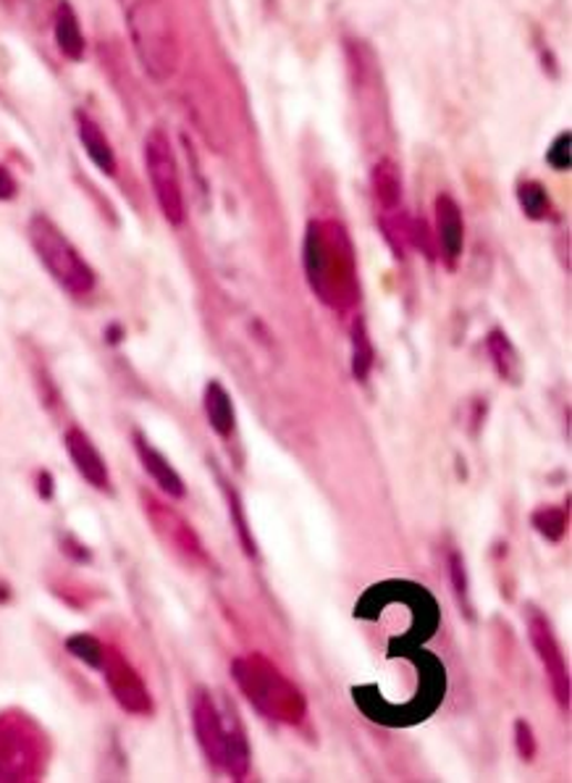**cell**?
I'll list each match as a JSON object with an SVG mask.
<instances>
[{
    "instance_id": "1",
    "label": "cell",
    "mask_w": 572,
    "mask_h": 783,
    "mask_svg": "<svg viewBox=\"0 0 572 783\" xmlns=\"http://www.w3.org/2000/svg\"><path fill=\"white\" fill-rule=\"evenodd\" d=\"M305 271L313 292L329 308H350L357 300L355 250L336 221H313L305 235Z\"/></svg>"
},
{
    "instance_id": "2",
    "label": "cell",
    "mask_w": 572,
    "mask_h": 783,
    "mask_svg": "<svg viewBox=\"0 0 572 783\" xmlns=\"http://www.w3.org/2000/svg\"><path fill=\"white\" fill-rule=\"evenodd\" d=\"M193 725L197 744L216 771H226L235 781H242L250 771V746L235 708H218L210 691H197L193 697Z\"/></svg>"
},
{
    "instance_id": "3",
    "label": "cell",
    "mask_w": 572,
    "mask_h": 783,
    "mask_svg": "<svg viewBox=\"0 0 572 783\" xmlns=\"http://www.w3.org/2000/svg\"><path fill=\"white\" fill-rule=\"evenodd\" d=\"M129 40L143 72L155 82H168L181 61L179 34L164 0H134L126 11Z\"/></svg>"
},
{
    "instance_id": "4",
    "label": "cell",
    "mask_w": 572,
    "mask_h": 783,
    "mask_svg": "<svg viewBox=\"0 0 572 783\" xmlns=\"http://www.w3.org/2000/svg\"><path fill=\"white\" fill-rule=\"evenodd\" d=\"M27 231H30L32 250L38 253L40 264L48 268V274H51L69 295L84 298V295L93 292L97 281L93 266L80 256V250L74 248L72 239L63 235L51 218L42 214L32 216Z\"/></svg>"
},
{
    "instance_id": "5",
    "label": "cell",
    "mask_w": 572,
    "mask_h": 783,
    "mask_svg": "<svg viewBox=\"0 0 572 783\" xmlns=\"http://www.w3.org/2000/svg\"><path fill=\"white\" fill-rule=\"evenodd\" d=\"M235 679L247 694V700L256 704L266 718L297 723L305 715V700H302L300 691L260 655L239 658L235 662Z\"/></svg>"
},
{
    "instance_id": "6",
    "label": "cell",
    "mask_w": 572,
    "mask_h": 783,
    "mask_svg": "<svg viewBox=\"0 0 572 783\" xmlns=\"http://www.w3.org/2000/svg\"><path fill=\"white\" fill-rule=\"evenodd\" d=\"M145 168L150 176V185L158 200L160 214L168 224L179 227L185 221V193H181V176L176 166V155L171 140L164 130H150L145 137Z\"/></svg>"
},
{
    "instance_id": "7",
    "label": "cell",
    "mask_w": 572,
    "mask_h": 783,
    "mask_svg": "<svg viewBox=\"0 0 572 783\" xmlns=\"http://www.w3.org/2000/svg\"><path fill=\"white\" fill-rule=\"evenodd\" d=\"M528 637H531L533 650L539 655L543 670H547V679H549V687L554 691V700L560 702V708H570L568 662H564L562 647L554 637L552 624H549V620L543 618L535 608L528 610Z\"/></svg>"
},
{
    "instance_id": "8",
    "label": "cell",
    "mask_w": 572,
    "mask_h": 783,
    "mask_svg": "<svg viewBox=\"0 0 572 783\" xmlns=\"http://www.w3.org/2000/svg\"><path fill=\"white\" fill-rule=\"evenodd\" d=\"M97 670H103V679L108 683L111 694L116 697V702L122 704L126 712H132V715H150V691H147L145 681L139 679L137 670L129 666V660H124L122 652L105 645L103 662Z\"/></svg>"
},
{
    "instance_id": "9",
    "label": "cell",
    "mask_w": 572,
    "mask_h": 783,
    "mask_svg": "<svg viewBox=\"0 0 572 783\" xmlns=\"http://www.w3.org/2000/svg\"><path fill=\"white\" fill-rule=\"evenodd\" d=\"M63 444H66V453L72 457L76 474H80L84 482H87L97 492H108L111 490V471L105 465V457L101 455V450L95 447V442L90 440V434H84L82 429H69L63 434Z\"/></svg>"
},
{
    "instance_id": "10",
    "label": "cell",
    "mask_w": 572,
    "mask_h": 783,
    "mask_svg": "<svg viewBox=\"0 0 572 783\" xmlns=\"http://www.w3.org/2000/svg\"><path fill=\"white\" fill-rule=\"evenodd\" d=\"M436 239H439L441 258L449 268H455L465 248V221L462 210L451 195L436 197Z\"/></svg>"
},
{
    "instance_id": "11",
    "label": "cell",
    "mask_w": 572,
    "mask_h": 783,
    "mask_svg": "<svg viewBox=\"0 0 572 783\" xmlns=\"http://www.w3.org/2000/svg\"><path fill=\"white\" fill-rule=\"evenodd\" d=\"M134 450H137L139 463H143L145 474L150 476L155 484H158V490L164 492V495L174 497V499H181L187 495V486H185V482H181V476L176 474L174 465L168 463L166 457L160 455L158 450H155L153 444L147 442L139 432H134Z\"/></svg>"
},
{
    "instance_id": "12",
    "label": "cell",
    "mask_w": 572,
    "mask_h": 783,
    "mask_svg": "<svg viewBox=\"0 0 572 783\" xmlns=\"http://www.w3.org/2000/svg\"><path fill=\"white\" fill-rule=\"evenodd\" d=\"M202 408H205V419H208L210 429L218 436H231L237 429V413H235V402H231V394L226 392V387L218 382V379H210L202 390Z\"/></svg>"
},
{
    "instance_id": "13",
    "label": "cell",
    "mask_w": 572,
    "mask_h": 783,
    "mask_svg": "<svg viewBox=\"0 0 572 783\" xmlns=\"http://www.w3.org/2000/svg\"><path fill=\"white\" fill-rule=\"evenodd\" d=\"M76 134H80V143L84 147V153L90 155V161L101 168L103 174L113 176L116 174V153L105 137V132L101 130V124L95 119H90L87 114H76Z\"/></svg>"
},
{
    "instance_id": "14",
    "label": "cell",
    "mask_w": 572,
    "mask_h": 783,
    "mask_svg": "<svg viewBox=\"0 0 572 783\" xmlns=\"http://www.w3.org/2000/svg\"><path fill=\"white\" fill-rule=\"evenodd\" d=\"M486 350H489L493 369H497L499 379L507 384H520L522 379V361L514 350V344L507 331L491 329L489 337H486Z\"/></svg>"
},
{
    "instance_id": "15",
    "label": "cell",
    "mask_w": 572,
    "mask_h": 783,
    "mask_svg": "<svg viewBox=\"0 0 572 783\" xmlns=\"http://www.w3.org/2000/svg\"><path fill=\"white\" fill-rule=\"evenodd\" d=\"M53 32L55 42H59V51L66 55L69 61H80L84 55V34L74 6L66 3V0H61L59 11H55Z\"/></svg>"
},
{
    "instance_id": "16",
    "label": "cell",
    "mask_w": 572,
    "mask_h": 783,
    "mask_svg": "<svg viewBox=\"0 0 572 783\" xmlns=\"http://www.w3.org/2000/svg\"><path fill=\"white\" fill-rule=\"evenodd\" d=\"M373 363H376V350H373L368 323L357 316L352 321V377H355V382H365L371 377Z\"/></svg>"
},
{
    "instance_id": "17",
    "label": "cell",
    "mask_w": 572,
    "mask_h": 783,
    "mask_svg": "<svg viewBox=\"0 0 572 783\" xmlns=\"http://www.w3.org/2000/svg\"><path fill=\"white\" fill-rule=\"evenodd\" d=\"M373 187H376L381 208H384L386 214H394L402 203V182L392 161H381L376 166V172H373Z\"/></svg>"
},
{
    "instance_id": "18",
    "label": "cell",
    "mask_w": 572,
    "mask_h": 783,
    "mask_svg": "<svg viewBox=\"0 0 572 783\" xmlns=\"http://www.w3.org/2000/svg\"><path fill=\"white\" fill-rule=\"evenodd\" d=\"M531 524L547 542H562L568 532V511L557 505H541L531 513Z\"/></svg>"
},
{
    "instance_id": "19",
    "label": "cell",
    "mask_w": 572,
    "mask_h": 783,
    "mask_svg": "<svg viewBox=\"0 0 572 783\" xmlns=\"http://www.w3.org/2000/svg\"><path fill=\"white\" fill-rule=\"evenodd\" d=\"M518 203L522 214L533 218V221H543V218L552 214V200H549L547 189L539 182H522L518 187Z\"/></svg>"
},
{
    "instance_id": "20",
    "label": "cell",
    "mask_w": 572,
    "mask_h": 783,
    "mask_svg": "<svg viewBox=\"0 0 572 783\" xmlns=\"http://www.w3.org/2000/svg\"><path fill=\"white\" fill-rule=\"evenodd\" d=\"M66 650H69V655H74L76 660H82L84 666L101 668L105 645L101 639H95L93 633H76V637L66 639Z\"/></svg>"
},
{
    "instance_id": "21",
    "label": "cell",
    "mask_w": 572,
    "mask_h": 783,
    "mask_svg": "<svg viewBox=\"0 0 572 783\" xmlns=\"http://www.w3.org/2000/svg\"><path fill=\"white\" fill-rule=\"evenodd\" d=\"M223 492H226V499H229V516L231 521H235V526H237V532H239V539H242V545H245V553L250 555V557H256L258 555V547H256V536H252L250 528H247V521H245V511H242V503H239V497H237V492L231 490L229 484H223Z\"/></svg>"
},
{
    "instance_id": "22",
    "label": "cell",
    "mask_w": 572,
    "mask_h": 783,
    "mask_svg": "<svg viewBox=\"0 0 572 783\" xmlns=\"http://www.w3.org/2000/svg\"><path fill=\"white\" fill-rule=\"evenodd\" d=\"M449 576H451V587H455L457 602L462 605V610L472 616V605H470V589H468V570H465V560L460 553L449 555Z\"/></svg>"
},
{
    "instance_id": "23",
    "label": "cell",
    "mask_w": 572,
    "mask_h": 783,
    "mask_svg": "<svg viewBox=\"0 0 572 783\" xmlns=\"http://www.w3.org/2000/svg\"><path fill=\"white\" fill-rule=\"evenodd\" d=\"M547 161L554 172H568L570 164H572V134L570 132L557 134L554 143L549 145V151H547Z\"/></svg>"
},
{
    "instance_id": "24",
    "label": "cell",
    "mask_w": 572,
    "mask_h": 783,
    "mask_svg": "<svg viewBox=\"0 0 572 783\" xmlns=\"http://www.w3.org/2000/svg\"><path fill=\"white\" fill-rule=\"evenodd\" d=\"M514 746H518V754L526 763H531L535 758V750H539V744H535V733L533 725L526 721V718H518L514 721Z\"/></svg>"
},
{
    "instance_id": "25",
    "label": "cell",
    "mask_w": 572,
    "mask_h": 783,
    "mask_svg": "<svg viewBox=\"0 0 572 783\" xmlns=\"http://www.w3.org/2000/svg\"><path fill=\"white\" fill-rule=\"evenodd\" d=\"M19 193L17 179H13V174L6 166H0V200H13Z\"/></svg>"
}]
</instances>
